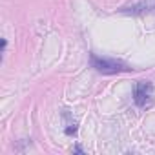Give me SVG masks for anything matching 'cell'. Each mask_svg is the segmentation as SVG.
Listing matches in <instances>:
<instances>
[{"instance_id": "1", "label": "cell", "mask_w": 155, "mask_h": 155, "mask_svg": "<svg viewBox=\"0 0 155 155\" xmlns=\"http://www.w3.org/2000/svg\"><path fill=\"white\" fill-rule=\"evenodd\" d=\"M90 62L91 68H95L99 73L102 75H115V73H122V71H130V66L122 60L117 58H108V57H99L95 53L90 55Z\"/></svg>"}, {"instance_id": "2", "label": "cell", "mask_w": 155, "mask_h": 155, "mask_svg": "<svg viewBox=\"0 0 155 155\" xmlns=\"http://www.w3.org/2000/svg\"><path fill=\"white\" fill-rule=\"evenodd\" d=\"M155 11V0H130L126 2L119 13L122 15H133V17H140V15H148Z\"/></svg>"}, {"instance_id": "3", "label": "cell", "mask_w": 155, "mask_h": 155, "mask_svg": "<svg viewBox=\"0 0 155 155\" xmlns=\"http://www.w3.org/2000/svg\"><path fill=\"white\" fill-rule=\"evenodd\" d=\"M151 91H153V86L151 82L148 81H140L135 84V90H133V101L137 106H144L148 102V99L151 97Z\"/></svg>"}, {"instance_id": "4", "label": "cell", "mask_w": 155, "mask_h": 155, "mask_svg": "<svg viewBox=\"0 0 155 155\" xmlns=\"http://www.w3.org/2000/svg\"><path fill=\"white\" fill-rule=\"evenodd\" d=\"M73 151H75V153H82V148H81V146H75Z\"/></svg>"}]
</instances>
